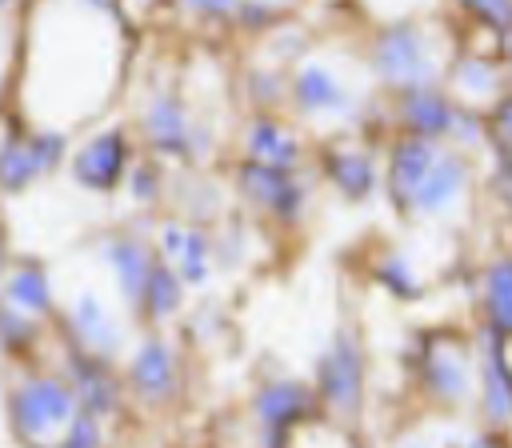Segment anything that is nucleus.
I'll list each match as a JSON object with an SVG mask.
<instances>
[{
	"mask_svg": "<svg viewBox=\"0 0 512 448\" xmlns=\"http://www.w3.org/2000/svg\"><path fill=\"white\" fill-rule=\"evenodd\" d=\"M184 4L196 8V12H204V16H224V12L236 8V0H184Z\"/></svg>",
	"mask_w": 512,
	"mask_h": 448,
	"instance_id": "obj_31",
	"label": "nucleus"
},
{
	"mask_svg": "<svg viewBox=\"0 0 512 448\" xmlns=\"http://www.w3.org/2000/svg\"><path fill=\"white\" fill-rule=\"evenodd\" d=\"M436 152H432V144L424 140V136H408V140H400L396 148H392V164H388V188H392V200L396 204H404V208H412V200H416V192H420V184L428 180V172L436 168Z\"/></svg>",
	"mask_w": 512,
	"mask_h": 448,
	"instance_id": "obj_12",
	"label": "nucleus"
},
{
	"mask_svg": "<svg viewBox=\"0 0 512 448\" xmlns=\"http://www.w3.org/2000/svg\"><path fill=\"white\" fill-rule=\"evenodd\" d=\"M144 128H148V140L164 152H184L188 140H192V128H188V116H184V104L172 100V96H156L144 112Z\"/></svg>",
	"mask_w": 512,
	"mask_h": 448,
	"instance_id": "obj_17",
	"label": "nucleus"
},
{
	"mask_svg": "<svg viewBox=\"0 0 512 448\" xmlns=\"http://www.w3.org/2000/svg\"><path fill=\"white\" fill-rule=\"evenodd\" d=\"M460 84L468 92H492L496 88V76H492V68L484 60H464L460 64Z\"/></svg>",
	"mask_w": 512,
	"mask_h": 448,
	"instance_id": "obj_29",
	"label": "nucleus"
},
{
	"mask_svg": "<svg viewBox=\"0 0 512 448\" xmlns=\"http://www.w3.org/2000/svg\"><path fill=\"white\" fill-rule=\"evenodd\" d=\"M460 448H492L488 440H468V444H460Z\"/></svg>",
	"mask_w": 512,
	"mask_h": 448,
	"instance_id": "obj_32",
	"label": "nucleus"
},
{
	"mask_svg": "<svg viewBox=\"0 0 512 448\" xmlns=\"http://www.w3.org/2000/svg\"><path fill=\"white\" fill-rule=\"evenodd\" d=\"M72 336L84 352H96L104 360H112L120 352V328L112 324V316L104 312V304L92 292H84L72 308Z\"/></svg>",
	"mask_w": 512,
	"mask_h": 448,
	"instance_id": "obj_13",
	"label": "nucleus"
},
{
	"mask_svg": "<svg viewBox=\"0 0 512 448\" xmlns=\"http://www.w3.org/2000/svg\"><path fill=\"white\" fill-rule=\"evenodd\" d=\"M124 160H128V144L120 132H100L96 140H88L76 160H72V172L84 188H112L120 176H124Z\"/></svg>",
	"mask_w": 512,
	"mask_h": 448,
	"instance_id": "obj_11",
	"label": "nucleus"
},
{
	"mask_svg": "<svg viewBox=\"0 0 512 448\" xmlns=\"http://www.w3.org/2000/svg\"><path fill=\"white\" fill-rule=\"evenodd\" d=\"M108 264H112V272H116V284H120L124 300L144 304V292H148V280H152V268H156L152 256H148L136 240L120 236V240L108 244Z\"/></svg>",
	"mask_w": 512,
	"mask_h": 448,
	"instance_id": "obj_15",
	"label": "nucleus"
},
{
	"mask_svg": "<svg viewBox=\"0 0 512 448\" xmlns=\"http://www.w3.org/2000/svg\"><path fill=\"white\" fill-rule=\"evenodd\" d=\"M484 328L512 340V256H500L484 272Z\"/></svg>",
	"mask_w": 512,
	"mask_h": 448,
	"instance_id": "obj_16",
	"label": "nucleus"
},
{
	"mask_svg": "<svg viewBox=\"0 0 512 448\" xmlns=\"http://www.w3.org/2000/svg\"><path fill=\"white\" fill-rule=\"evenodd\" d=\"M296 100L308 112H340L348 104V96L336 84V76L328 68H320V64L300 68V76H296Z\"/></svg>",
	"mask_w": 512,
	"mask_h": 448,
	"instance_id": "obj_21",
	"label": "nucleus"
},
{
	"mask_svg": "<svg viewBox=\"0 0 512 448\" xmlns=\"http://www.w3.org/2000/svg\"><path fill=\"white\" fill-rule=\"evenodd\" d=\"M376 280H380V284H384L392 296H400V300L420 296V276L412 272V264H408L400 252H392V256H384V260H380Z\"/></svg>",
	"mask_w": 512,
	"mask_h": 448,
	"instance_id": "obj_25",
	"label": "nucleus"
},
{
	"mask_svg": "<svg viewBox=\"0 0 512 448\" xmlns=\"http://www.w3.org/2000/svg\"><path fill=\"white\" fill-rule=\"evenodd\" d=\"M64 380L72 384V392H76V400H80V412L108 416V412L120 404V384L112 380L108 360L96 356V352H84L80 344L68 352V372H64Z\"/></svg>",
	"mask_w": 512,
	"mask_h": 448,
	"instance_id": "obj_8",
	"label": "nucleus"
},
{
	"mask_svg": "<svg viewBox=\"0 0 512 448\" xmlns=\"http://www.w3.org/2000/svg\"><path fill=\"white\" fill-rule=\"evenodd\" d=\"M36 336V324H32V316H24V312H16V308H8L4 312V344L16 352L24 340H32Z\"/></svg>",
	"mask_w": 512,
	"mask_h": 448,
	"instance_id": "obj_28",
	"label": "nucleus"
},
{
	"mask_svg": "<svg viewBox=\"0 0 512 448\" xmlns=\"http://www.w3.org/2000/svg\"><path fill=\"white\" fill-rule=\"evenodd\" d=\"M492 128H496V136L504 140V148H512V96H504V100L496 104V112H492Z\"/></svg>",
	"mask_w": 512,
	"mask_h": 448,
	"instance_id": "obj_30",
	"label": "nucleus"
},
{
	"mask_svg": "<svg viewBox=\"0 0 512 448\" xmlns=\"http://www.w3.org/2000/svg\"><path fill=\"white\" fill-rule=\"evenodd\" d=\"M504 156H508V168H512V148H504Z\"/></svg>",
	"mask_w": 512,
	"mask_h": 448,
	"instance_id": "obj_33",
	"label": "nucleus"
},
{
	"mask_svg": "<svg viewBox=\"0 0 512 448\" xmlns=\"http://www.w3.org/2000/svg\"><path fill=\"white\" fill-rule=\"evenodd\" d=\"M128 388H132L136 400H144L152 408H160V404H168L176 396V356H172L168 340L152 336V340H144L132 352V360H128Z\"/></svg>",
	"mask_w": 512,
	"mask_h": 448,
	"instance_id": "obj_7",
	"label": "nucleus"
},
{
	"mask_svg": "<svg viewBox=\"0 0 512 448\" xmlns=\"http://www.w3.org/2000/svg\"><path fill=\"white\" fill-rule=\"evenodd\" d=\"M400 116H404V124L412 128V136H424V140L448 132L452 120H456L452 108H448V100L436 96V92H428V88H412V92H404Z\"/></svg>",
	"mask_w": 512,
	"mask_h": 448,
	"instance_id": "obj_20",
	"label": "nucleus"
},
{
	"mask_svg": "<svg viewBox=\"0 0 512 448\" xmlns=\"http://www.w3.org/2000/svg\"><path fill=\"white\" fill-rule=\"evenodd\" d=\"M312 388L300 380H268L252 396V416H256V440L260 448H288L292 432L308 420L312 412Z\"/></svg>",
	"mask_w": 512,
	"mask_h": 448,
	"instance_id": "obj_3",
	"label": "nucleus"
},
{
	"mask_svg": "<svg viewBox=\"0 0 512 448\" xmlns=\"http://www.w3.org/2000/svg\"><path fill=\"white\" fill-rule=\"evenodd\" d=\"M4 296H8V308H16V312H24V316H44V312H52V288H48V276H44V268H36V264H16L12 272H8V284H4Z\"/></svg>",
	"mask_w": 512,
	"mask_h": 448,
	"instance_id": "obj_19",
	"label": "nucleus"
},
{
	"mask_svg": "<svg viewBox=\"0 0 512 448\" xmlns=\"http://www.w3.org/2000/svg\"><path fill=\"white\" fill-rule=\"evenodd\" d=\"M372 64L376 72L388 80V84H400V88H424L432 80V56H428V44H424V32L420 28H384L372 44Z\"/></svg>",
	"mask_w": 512,
	"mask_h": 448,
	"instance_id": "obj_4",
	"label": "nucleus"
},
{
	"mask_svg": "<svg viewBox=\"0 0 512 448\" xmlns=\"http://www.w3.org/2000/svg\"><path fill=\"white\" fill-rule=\"evenodd\" d=\"M508 52H512V32H508Z\"/></svg>",
	"mask_w": 512,
	"mask_h": 448,
	"instance_id": "obj_35",
	"label": "nucleus"
},
{
	"mask_svg": "<svg viewBox=\"0 0 512 448\" xmlns=\"http://www.w3.org/2000/svg\"><path fill=\"white\" fill-rule=\"evenodd\" d=\"M420 380L428 388V396L444 400V404H460L472 396L476 380H472V356L460 340H436L424 352L420 364Z\"/></svg>",
	"mask_w": 512,
	"mask_h": 448,
	"instance_id": "obj_6",
	"label": "nucleus"
},
{
	"mask_svg": "<svg viewBox=\"0 0 512 448\" xmlns=\"http://www.w3.org/2000/svg\"><path fill=\"white\" fill-rule=\"evenodd\" d=\"M316 396L340 420L360 416V404H364V348H360L356 332L340 328L328 340V348L320 352V360H316Z\"/></svg>",
	"mask_w": 512,
	"mask_h": 448,
	"instance_id": "obj_2",
	"label": "nucleus"
},
{
	"mask_svg": "<svg viewBox=\"0 0 512 448\" xmlns=\"http://www.w3.org/2000/svg\"><path fill=\"white\" fill-rule=\"evenodd\" d=\"M480 412L488 424H512V360H508V340L484 328L480 336Z\"/></svg>",
	"mask_w": 512,
	"mask_h": 448,
	"instance_id": "obj_5",
	"label": "nucleus"
},
{
	"mask_svg": "<svg viewBox=\"0 0 512 448\" xmlns=\"http://www.w3.org/2000/svg\"><path fill=\"white\" fill-rule=\"evenodd\" d=\"M76 412H80V400L72 384L60 376H28L8 396V420L16 436L36 448H52L64 436V428L76 420Z\"/></svg>",
	"mask_w": 512,
	"mask_h": 448,
	"instance_id": "obj_1",
	"label": "nucleus"
},
{
	"mask_svg": "<svg viewBox=\"0 0 512 448\" xmlns=\"http://www.w3.org/2000/svg\"><path fill=\"white\" fill-rule=\"evenodd\" d=\"M56 156H60V136H44V132H36V136H16V132H12L8 144H4V160H0L4 184H8L12 192H20L28 180H36L44 168H52Z\"/></svg>",
	"mask_w": 512,
	"mask_h": 448,
	"instance_id": "obj_9",
	"label": "nucleus"
},
{
	"mask_svg": "<svg viewBox=\"0 0 512 448\" xmlns=\"http://www.w3.org/2000/svg\"><path fill=\"white\" fill-rule=\"evenodd\" d=\"M404 448H428V444H404Z\"/></svg>",
	"mask_w": 512,
	"mask_h": 448,
	"instance_id": "obj_34",
	"label": "nucleus"
},
{
	"mask_svg": "<svg viewBox=\"0 0 512 448\" xmlns=\"http://www.w3.org/2000/svg\"><path fill=\"white\" fill-rule=\"evenodd\" d=\"M184 276L172 268V264H156L152 268V280H148V292H144V308H148V316H156V320H164V316H172L176 308H180V300H184Z\"/></svg>",
	"mask_w": 512,
	"mask_h": 448,
	"instance_id": "obj_24",
	"label": "nucleus"
},
{
	"mask_svg": "<svg viewBox=\"0 0 512 448\" xmlns=\"http://www.w3.org/2000/svg\"><path fill=\"white\" fill-rule=\"evenodd\" d=\"M464 180H468L464 160H460V156H440L436 168L428 172V180L420 184L412 208H416V212H440V208H448V204L464 192Z\"/></svg>",
	"mask_w": 512,
	"mask_h": 448,
	"instance_id": "obj_18",
	"label": "nucleus"
},
{
	"mask_svg": "<svg viewBox=\"0 0 512 448\" xmlns=\"http://www.w3.org/2000/svg\"><path fill=\"white\" fill-rule=\"evenodd\" d=\"M52 448H104L100 416H92V412H76V420L64 428V436H60Z\"/></svg>",
	"mask_w": 512,
	"mask_h": 448,
	"instance_id": "obj_26",
	"label": "nucleus"
},
{
	"mask_svg": "<svg viewBox=\"0 0 512 448\" xmlns=\"http://www.w3.org/2000/svg\"><path fill=\"white\" fill-rule=\"evenodd\" d=\"M240 184H244V192L256 200V204H264L268 212H276V216H284V220H292L296 212H300V184L288 176V168H272V164H260V160H248L244 168H240Z\"/></svg>",
	"mask_w": 512,
	"mask_h": 448,
	"instance_id": "obj_10",
	"label": "nucleus"
},
{
	"mask_svg": "<svg viewBox=\"0 0 512 448\" xmlns=\"http://www.w3.org/2000/svg\"><path fill=\"white\" fill-rule=\"evenodd\" d=\"M328 176L344 196H368L372 192V160L364 152H332L328 156Z\"/></svg>",
	"mask_w": 512,
	"mask_h": 448,
	"instance_id": "obj_23",
	"label": "nucleus"
},
{
	"mask_svg": "<svg viewBox=\"0 0 512 448\" xmlns=\"http://www.w3.org/2000/svg\"><path fill=\"white\" fill-rule=\"evenodd\" d=\"M480 24L488 28H500V32H512V0H460Z\"/></svg>",
	"mask_w": 512,
	"mask_h": 448,
	"instance_id": "obj_27",
	"label": "nucleus"
},
{
	"mask_svg": "<svg viewBox=\"0 0 512 448\" xmlns=\"http://www.w3.org/2000/svg\"><path fill=\"white\" fill-rule=\"evenodd\" d=\"M248 152H252V160H260V164L292 168L300 148H296V140H292L280 124H272V120H256V124L248 128Z\"/></svg>",
	"mask_w": 512,
	"mask_h": 448,
	"instance_id": "obj_22",
	"label": "nucleus"
},
{
	"mask_svg": "<svg viewBox=\"0 0 512 448\" xmlns=\"http://www.w3.org/2000/svg\"><path fill=\"white\" fill-rule=\"evenodd\" d=\"M160 252L184 276V284H204L208 280V240H204V232L168 224L160 232Z\"/></svg>",
	"mask_w": 512,
	"mask_h": 448,
	"instance_id": "obj_14",
	"label": "nucleus"
}]
</instances>
